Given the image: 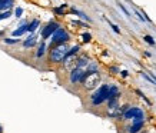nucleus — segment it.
Instances as JSON below:
<instances>
[{"instance_id":"f257e3e1","label":"nucleus","mask_w":156,"mask_h":133,"mask_svg":"<svg viewBox=\"0 0 156 133\" xmlns=\"http://www.w3.org/2000/svg\"><path fill=\"white\" fill-rule=\"evenodd\" d=\"M108 92H109V85H100L92 95H90V105L96 107V106L103 105L105 102H108Z\"/></svg>"},{"instance_id":"f03ea898","label":"nucleus","mask_w":156,"mask_h":133,"mask_svg":"<svg viewBox=\"0 0 156 133\" xmlns=\"http://www.w3.org/2000/svg\"><path fill=\"white\" fill-rule=\"evenodd\" d=\"M67 50H69L67 44H57V46L50 47V50H49V62L53 63V65L62 63L63 59L66 57Z\"/></svg>"},{"instance_id":"7ed1b4c3","label":"nucleus","mask_w":156,"mask_h":133,"mask_svg":"<svg viewBox=\"0 0 156 133\" xmlns=\"http://www.w3.org/2000/svg\"><path fill=\"white\" fill-rule=\"evenodd\" d=\"M146 117V113L142 107H137V106H130L125 113L120 116L122 120H130V122H140V120H145Z\"/></svg>"},{"instance_id":"20e7f679","label":"nucleus","mask_w":156,"mask_h":133,"mask_svg":"<svg viewBox=\"0 0 156 133\" xmlns=\"http://www.w3.org/2000/svg\"><path fill=\"white\" fill-rule=\"evenodd\" d=\"M100 82V73L96 72V73H89V72H85V75L82 77L80 83L83 85L86 90H90V89H95L98 83Z\"/></svg>"},{"instance_id":"39448f33","label":"nucleus","mask_w":156,"mask_h":133,"mask_svg":"<svg viewBox=\"0 0 156 133\" xmlns=\"http://www.w3.org/2000/svg\"><path fill=\"white\" fill-rule=\"evenodd\" d=\"M50 40H52L50 47L57 46V44H66L67 42H70V34H69V32H67L66 29L59 27L56 32L52 34V39H50Z\"/></svg>"},{"instance_id":"423d86ee","label":"nucleus","mask_w":156,"mask_h":133,"mask_svg":"<svg viewBox=\"0 0 156 133\" xmlns=\"http://www.w3.org/2000/svg\"><path fill=\"white\" fill-rule=\"evenodd\" d=\"M59 27H62L59 22H56V20L49 22V23L42 29V40H43V42H46L49 37H52V34L55 33V32H56Z\"/></svg>"},{"instance_id":"0eeeda50","label":"nucleus","mask_w":156,"mask_h":133,"mask_svg":"<svg viewBox=\"0 0 156 133\" xmlns=\"http://www.w3.org/2000/svg\"><path fill=\"white\" fill-rule=\"evenodd\" d=\"M85 69H80V67H72L70 75H69V80H70L72 85H76V83H80L82 77L85 75Z\"/></svg>"},{"instance_id":"6e6552de","label":"nucleus","mask_w":156,"mask_h":133,"mask_svg":"<svg viewBox=\"0 0 156 133\" xmlns=\"http://www.w3.org/2000/svg\"><path fill=\"white\" fill-rule=\"evenodd\" d=\"M115 97H122L120 89L116 85H109V92H108V100L115 99Z\"/></svg>"},{"instance_id":"1a4fd4ad","label":"nucleus","mask_w":156,"mask_h":133,"mask_svg":"<svg viewBox=\"0 0 156 133\" xmlns=\"http://www.w3.org/2000/svg\"><path fill=\"white\" fill-rule=\"evenodd\" d=\"M145 128V120L140 122H132V124L128 128V133H140V130Z\"/></svg>"},{"instance_id":"9d476101","label":"nucleus","mask_w":156,"mask_h":133,"mask_svg":"<svg viewBox=\"0 0 156 133\" xmlns=\"http://www.w3.org/2000/svg\"><path fill=\"white\" fill-rule=\"evenodd\" d=\"M36 43H37V36H36V33L29 34V37L23 40V47L24 49L34 47V46H36Z\"/></svg>"},{"instance_id":"9b49d317","label":"nucleus","mask_w":156,"mask_h":133,"mask_svg":"<svg viewBox=\"0 0 156 133\" xmlns=\"http://www.w3.org/2000/svg\"><path fill=\"white\" fill-rule=\"evenodd\" d=\"M27 24H29V22L24 24H20L16 30L12 32V36H13V37H20V36H23L24 33H27Z\"/></svg>"},{"instance_id":"f8f14e48","label":"nucleus","mask_w":156,"mask_h":133,"mask_svg":"<svg viewBox=\"0 0 156 133\" xmlns=\"http://www.w3.org/2000/svg\"><path fill=\"white\" fill-rule=\"evenodd\" d=\"M39 27H40V20L33 19L32 22H29V24H27V33H30V34L36 33V30H37Z\"/></svg>"},{"instance_id":"ddd939ff","label":"nucleus","mask_w":156,"mask_h":133,"mask_svg":"<svg viewBox=\"0 0 156 133\" xmlns=\"http://www.w3.org/2000/svg\"><path fill=\"white\" fill-rule=\"evenodd\" d=\"M46 52H48V44H46V42H40V44L37 46V50H36V57L40 59V57H43L46 54Z\"/></svg>"},{"instance_id":"4468645a","label":"nucleus","mask_w":156,"mask_h":133,"mask_svg":"<svg viewBox=\"0 0 156 133\" xmlns=\"http://www.w3.org/2000/svg\"><path fill=\"white\" fill-rule=\"evenodd\" d=\"M14 5V0H0V12L10 10Z\"/></svg>"},{"instance_id":"2eb2a0df","label":"nucleus","mask_w":156,"mask_h":133,"mask_svg":"<svg viewBox=\"0 0 156 133\" xmlns=\"http://www.w3.org/2000/svg\"><path fill=\"white\" fill-rule=\"evenodd\" d=\"M72 13H73V14H77V16H79V17H80L82 20H86L87 23H90V22H92V19H90L89 16H87V14H86V13H83V12H80V10L75 9V7L72 9Z\"/></svg>"},{"instance_id":"dca6fc26","label":"nucleus","mask_w":156,"mask_h":133,"mask_svg":"<svg viewBox=\"0 0 156 133\" xmlns=\"http://www.w3.org/2000/svg\"><path fill=\"white\" fill-rule=\"evenodd\" d=\"M119 102H120V97H115V99H110L106 102V105H108V110L109 109H115V107H118L119 105Z\"/></svg>"},{"instance_id":"f3484780","label":"nucleus","mask_w":156,"mask_h":133,"mask_svg":"<svg viewBox=\"0 0 156 133\" xmlns=\"http://www.w3.org/2000/svg\"><path fill=\"white\" fill-rule=\"evenodd\" d=\"M135 93H136V95L139 96V97H140V99H142L143 102H145V103H146V105L149 106V107H151V106H152V102H151L149 99H147V96L145 95V93H143L142 90H139V89H135Z\"/></svg>"},{"instance_id":"a211bd4d","label":"nucleus","mask_w":156,"mask_h":133,"mask_svg":"<svg viewBox=\"0 0 156 133\" xmlns=\"http://www.w3.org/2000/svg\"><path fill=\"white\" fill-rule=\"evenodd\" d=\"M3 43H5V44H17V43H20V39L3 37Z\"/></svg>"},{"instance_id":"6ab92c4d","label":"nucleus","mask_w":156,"mask_h":133,"mask_svg":"<svg viewBox=\"0 0 156 133\" xmlns=\"http://www.w3.org/2000/svg\"><path fill=\"white\" fill-rule=\"evenodd\" d=\"M143 40H145L147 44H151V46H155L156 47V40L152 37L151 34H145V36H143Z\"/></svg>"},{"instance_id":"aec40b11","label":"nucleus","mask_w":156,"mask_h":133,"mask_svg":"<svg viewBox=\"0 0 156 133\" xmlns=\"http://www.w3.org/2000/svg\"><path fill=\"white\" fill-rule=\"evenodd\" d=\"M12 10H6V12H0V20H6L12 16Z\"/></svg>"},{"instance_id":"412c9836","label":"nucleus","mask_w":156,"mask_h":133,"mask_svg":"<svg viewBox=\"0 0 156 133\" xmlns=\"http://www.w3.org/2000/svg\"><path fill=\"white\" fill-rule=\"evenodd\" d=\"M108 20V23H109V26H110V27H112V30H113L115 33H118V34H120V29H119V26H116V24L115 23H112V22H110V20L109 19H106Z\"/></svg>"},{"instance_id":"4be33fe9","label":"nucleus","mask_w":156,"mask_h":133,"mask_svg":"<svg viewBox=\"0 0 156 133\" xmlns=\"http://www.w3.org/2000/svg\"><path fill=\"white\" fill-rule=\"evenodd\" d=\"M82 42H85V43L92 42V34L90 33H83L82 34Z\"/></svg>"},{"instance_id":"5701e85b","label":"nucleus","mask_w":156,"mask_h":133,"mask_svg":"<svg viewBox=\"0 0 156 133\" xmlns=\"http://www.w3.org/2000/svg\"><path fill=\"white\" fill-rule=\"evenodd\" d=\"M22 16H23V9H22V7H16V9H14V17L20 19Z\"/></svg>"},{"instance_id":"b1692460","label":"nucleus","mask_w":156,"mask_h":133,"mask_svg":"<svg viewBox=\"0 0 156 133\" xmlns=\"http://www.w3.org/2000/svg\"><path fill=\"white\" fill-rule=\"evenodd\" d=\"M72 24H75V26H80V27H89V24L85 23V22H80V20H73Z\"/></svg>"},{"instance_id":"393cba45","label":"nucleus","mask_w":156,"mask_h":133,"mask_svg":"<svg viewBox=\"0 0 156 133\" xmlns=\"http://www.w3.org/2000/svg\"><path fill=\"white\" fill-rule=\"evenodd\" d=\"M109 72H110L112 75H119V73H120V69H119L118 66H110L109 67Z\"/></svg>"},{"instance_id":"a878e982","label":"nucleus","mask_w":156,"mask_h":133,"mask_svg":"<svg viewBox=\"0 0 156 133\" xmlns=\"http://www.w3.org/2000/svg\"><path fill=\"white\" fill-rule=\"evenodd\" d=\"M118 6H119V9L122 10V12H123V13H125V14H126V16H128V17H130V13H129V12H128V9H126V7H125V5H122V3H120V2H119V3H118Z\"/></svg>"},{"instance_id":"bb28decb","label":"nucleus","mask_w":156,"mask_h":133,"mask_svg":"<svg viewBox=\"0 0 156 133\" xmlns=\"http://www.w3.org/2000/svg\"><path fill=\"white\" fill-rule=\"evenodd\" d=\"M140 76H142V77H145V79H146L147 82H151V83H155V82L152 80V77L149 76V75H147V73H143V72H142V73H140Z\"/></svg>"},{"instance_id":"cd10ccee","label":"nucleus","mask_w":156,"mask_h":133,"mask_svg":"<svg viewBox=\"0 0 156 133\" xmlns=\"http://www.w3.org/2000/svg\"><path fill=\"white\" fill-rule=\"evenodd\" d=\"M53 12H55L56 14H62V16L65 14V12H63V9H62V7H55V9H53Z\"/></svg>"},{"instance_id":"c85d7f7f","label":"nucleus","mask_w":156,"mask_h":133,"mask_svg":"<svg viewBox=\"0 0 156 133\" xmlns=\"http://www.w3.org/2000/svg\"><path fill=\"white\" fill-rule=\"evenodd\" d=\"M122 77H128L129 76V72L128 70H120V73H119Z\"/></svg>"},{"instance_id":"c756f323","label":"nucleus","mask_w":156,"mask_h":133,"mask_svg":"<svg viewBox=\"0 0 156 133\" xmlns=\"http://www.w3.org/2000/svg\"><path fill=\"white\" fill-rule=\"evenodd\" d=\"M2 34H3V32H0V36H2Z\"/></svg>"}]
</instances>
